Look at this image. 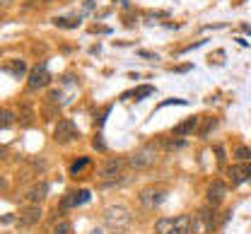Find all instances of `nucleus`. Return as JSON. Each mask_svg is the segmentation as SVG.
Here are the masks:
<instances>
[{
	"instance_id": "1",
	"label": "nucleus",
	"mask_w": 251,
	"mask_h": 234,
	"mask_svg": "<svg viewBox=\"0 0 251 234\" xmlns=\"http://www.w3.org/2000/svg\"><path fill=\"white\" fill-rule=\"evenodd\" d=\"M104 222L109 227H114V230H121V227H126L130 222V212L126 210L124 205H109L104 210Z\"/></svg>"
},
{
	"instance_id": "2",
	"label": "nucleus",
	"mask_w": 251,
	"mask_h": 234,
	"mask_svg": "<svg viewBox=\"0 0 251 234\" xmlns=\"http://www.w3.org/2000/svg\"><path fill=\"white\" fill-rule=\"evenodd\" d=\"M138 201H140V205H145L148 210H155V208H159L162 203L167 201V191L164 188H145V191H140Z\"/></svg>"
},
{
	"instance_id": "3",
	"label": "nucleus",
	"mask_w": 251,
	"mask_h": 234,
	"mask_svg": "<svg viewBox=\"0 0 251 234\" xmlns=\"http://www.w3.org/2000/svg\"><path fill=\"white\" fill-rule=\"evenodd\" d=\"M124 169H126V160L124 157H109L104 162V167L99 169V176L101 179H121L124 176Z\"/></svg>"
},
{
	"instance_id": "4",
	"label": "nucleus",
	"mask_w": 251,
	"mask_h": 234,
	"mask_svg": "<svg viewBox=\"0 0 251 234\" xmlns=\"http://www.w3.org/2000/svg\"><path fill=\"white\" fill-rule=\"evenodd\" d=\"M46 85H49V68L44 66V63H39V66H34L29 70L27 87H29V90H41V87H46Z\"/></svg>"
},
{
	"instance_id": "5",
	"label": "nucleus",
	"mask_w": 251,
	"mask_h": 234,
	"mask_svg": "<svg viewBox=\"0 0 251 234\" xmlns=\"http://www.w3.org/2000/svg\"><path fill=\"white\" fill-rule=\"evenodd\" d=\"M155 164V152L152 150H143V152H135L128 157V167L135 169V171H143V169L152 167Z\"/></svg>"
},
{
	"instance_id": "6",
	"label": "nucleus",
	"mask_w": 251,
	"mask_h": 234,
	"mask_svg": "<svg viewBox=\"0 0 251 234\" xmlns=\"http://www.w3.org/2000/svg\"><path fill=\"white\" fill-rule=\"evenodd\" d=\"M77 138V131H75V126L70 123V121H61L58 126H56V131H53V140L58 142V145H65V142H70V140H75Z\"/></svg>"
},
{
	"instance_id": "7",
	"label": "nucleus",
	"mask_w": 251,
	"mask_h": 234,
	"mask_svg": "<svg viewBox=\"0 0 251 234\" xmlns=\"http://www.w3.org/2000/svg\"><path fill=\"white\" fill-rule=\"evenodd\" d=\"M225 196H227V186H225L222 181H213V184L208 186V196H205V198H208V205H213V208L220 205V203L225 201Z\"/></svg>"
},
{
	"instance_id": "8",
	"label": "nucleus",
	"mask_w": 251,
	"mask_h": 234,
	"mask_svg": "<svg viewBox=\"0 0 251 234\" xmlns=\"http://www.w3.org/2000/svg\"><path fill=\"white\" fill-rule=\"evenodd\" d=\"M49 191H51L49 181H36L29 191H27V201H29V203H36V205H39V203L49 196Z\"/></svg>"
},
{
	"instance_id": "9",
	"label": "nucleus",
	"mask_w": 251,
	"mask_h": 234,
	"mask_svg": "<svg viewBox=\"0 0 251 234\" xmlns=\"http://www.w3.org/2000/svg\"><path fill=\"white\" fill-rule=\"evenodd\" d=\"M41 220V208L36 205V203H31V208H25L22 212H20V225L22 227H31V225H36Z\"/></svg>"
},
{
	"instance_id": "10",
	"label": "nucleus",
	"mask_w": 251,
	"mask_h": 234,
	"mask_svg": "<svg viewBox=\"0 0 251 234\" xmlns=\"http://www.w3.org/2000/svg\"><path fill=\"white\" fill-rule=\"evenodd\" d=\"M92 198V193L90 191H75V193H70V196H65L63 198V208H75V205H82V203H90Z\"/></svg>"
},
{
	"instance_id": "11",
	"label": "nucleus",
	"mask_w": 251,
	"mask_h": 234,
	"mask_svg": "<svg viewBox=\"0 0 251 234\" xmlns=\"http://www.w3.org/2000/svg\"><path fill=\"white\" fill-rule=\"evenodd\" d=\"M155 234H179L176 232V217H159L155 222Z\"/></svg>"
},
{
	"instance_id": "12",
	"label": "nucleus",
	"mask_w": 251,
	"mask_h": 234,
	"mask_svg": "<svg viewBox=\"0 0 251 234\" xmlns=\"http://www.w3.org/2000/svg\"><path fill=\"white\" fill-rule=\"evenodd\" d=\"M198 217H201V222H203V232H213V230H215V212H213L210 208H201Z\"/></svg>"
},
{
	"instance_id": "13",
	"label": "nucleus",
	"mask_w": 251,
	"mask_h": 234,
	"mask_svg": "<svg viewBox=\"0 0 251 234\" xmlns=\"http://www.w3.org/2000/svg\"><path fill=\"white\" fill-rule=\"evenodd\" d=\"M196 123H198L196 116H191V118H186V121H181V123L174 128V135H188L193 128H196Z\"/></svg>"
},
{
	"instance_id": "14",
	"label": "nucleus",
	"mask_w": 251,
	"mask_h": 234,
	"mask_svg": "<svg viewBox=\"0 0 251 234\" xmlns=\"http://www.w3.org/2000/svg\"><path fill=\"white\" fill-rule=\"evenodd\" d=\"M218 128V118H213V116H208L203 123H201V128H198V135L201 138H205V135H210L213 131Z\"/></svg>"
},
{
	"instance_id": "15",
	"label": "nucleus",
	"mask_w": 251,
	"mask_h": 234,
	"mask_svg": "<svg viewBox=\"0 0 251 234\" xmlns=\"http://www.w3.org/2000/svg\"><path fill=\"white\" fill-rule=\"evenodd\" d=\"M53 24L56 27H68V29H75V27H80V17H56L53 20Z\"/></svg>"
},
{
	"instance_id": "16",
	"label": "nucleus",
	"mask_w": 251,
	"mask_h": 234,
	"mask_svg": "<svg viewBox=\"0 0 251 234\" xmlns=\"http://www.w3.org/2000/svg\"><path fill=\"white\" fill-rule=\"evenodd\" d=\"M87 167H90V160H87V157L75 160V162L70 164V174H73V176H80V171H82V169H87Z\"/></svg>"
},
{
	"instance_id": "17",
	"label": "nucleus",
	"mask_w": 251,
	"mask_h": 234,
	"mask_svg": "<svg viewBox=\"0 0 251 234\" xmlns=\"http://www.w3.org/2000/svg\"><path fill=\"white\" fill-rule=\"evenodd\" d=\"M2 131H7V128H12L15 126V111H10V109H5L2 111Z\"/></svg>"
},
{
	"instance_id": "18",
	"label": "nucleus",
	"mask_w": 251,
	"mask_h": 234,
	"mask_svg": "<svg viewBox=\"0 0 251 234\" xmlns=\"http://www.w3.org/2000/svg\"><path fill=\"white\" fill-rule=\"evenodd\" d=\"M237 160H239V164H242V162H249L251 160V150L249 147H237Z\"/></svg>"
},
{
	"instance_id": "19",
	"label": "nucleus",
	"mask_w": 251,
	"mask_h": 234,
	"mask_svg": "<svg viewBox=\"0 0 251 234\" xmlns=\"http://www.w3.org/2000/svg\"><path fill=\"white\" fill-rule=\"evenodd\" d=\"M70 222H58L56 227H53V234H70Z\"/></svg>"
},
{
	"instance_id": "20",
	"label": "nucleus",
	"mask_w": 251,
	"mask_h": 234,
	"mask_svg": "<svg viewBox=\"0 0 251 234\" xmlns=\"http://www.w3.org/2000/svg\"><path fill=\"white\" fill-rule=\"evenodd\" d=\"M12 72H15V75H25V63H22V61H15V63H12Z\"/></svg>"
},
{
	"instance_id": "21",
	"label": "nucleus",
	"mask_w": 251,
	"mask_h": 234,
	"mask_svg": "<svg viewBox=\"0 0 251 234\" xmlns=\"http://www.w3.org/2000/svg\"><path fill=\"white\" fill-rule=\"evenodd\" d=\"M242 174H244V181H247V179H251V164L242 162Z\"/></svg>"
},
{
	"instance_id": "22",
	"label": "nucleus",
	"mask_w": 251,
	"mask_h": 234,
	"mask_svg": "<svg viewBox=\"0 0 251 234\" xmlns=\"http://www.w3.org/2000/svg\"><path fill=\"white\" fill-rule=\"evenodd\" d=\"M184 145H186L184 140H176V142H169L167 147H169V150H179V147H184Z\"/></svg>"
},
{
	"instance_id": "23",
	"label": "nucleus",
	"mask_w": 251,
	"mask_h": 234,
	"mask_svg": "<svg viewBox=\"0 0 251 234\" xmlns=\"http://www.w3.org/2000/svg\"><path fill=\"white\" fill-rule=\"evenodd\" d=\"M140 58H150V61H157L155 53H150V51H140Z\"/></svg>"
},
{
	"instance_id": "24",
	"label": "nucleus",
	"mask_w": 251,
	"mask_h": 234,
	"mask_svg": "<svg viewBox=\"0 0 251 234\" xmlns=\"http://www.w3.org/2000/svg\"><path fill=\"white\" fill-rule=\"evenodd\" d=\"M15 222V215H2V225H12Z\"/></svg>"
},
{
	"instance_id": "25",
	"label": "nucleus",
	"mask_w": 251,
	"mask_h": 234,
	"mask_svg": "<svg viewBox=\"0 0 251 234\" xmlns=\"http://www.w3.org/2000/svg\"><path fill=\"white\" fill-rule=\"evenodd\" d=\"M215 152H218V160L222 162V160H225V150H222V147H215Z\"/></svg>"
},
{
	"instance_id": "26",
	"label": "nucleus",
	"mask_w": 251,
	"mask_h": 234,
	"mask_svg": "<svg viewBox=\"0 0 251 234\" xmlns=\"http://www.w3.org/2000/svg\"><path fill=\"white\" fill-rule=\"evenodd\" d=\"M0 2H2V5H10V2H12V0H0Z\"/></svg>"
},
{
	"instance_id": "27",
	"label": "nucleus",
	"mask_w": 251,
	"mask_h": 234,
	"mask_svg": "<svg viewBox=\"0 0 251 234\" xmlns=\"http://www.w3.org/2000/svg\"><path fill=\"white\" fill-rule=\"evenodd\" d=\"M46 2H56V0H46Z\"/></svg>"
}]
</instances>
